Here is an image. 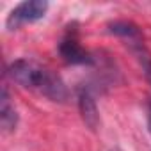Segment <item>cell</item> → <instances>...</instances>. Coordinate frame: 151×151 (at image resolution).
I'll return each instance as SVG.
<instances>
[{
    "instance_id": "cell-1",
    "label": "cell",
    "mask_w": 151,
    "mask_h": 151,
    "mask_svg": "<svg viewBox=\"0 0 151 151\" xmlns=\"http://www.w3.org/2000/svg\"><path fill=\"white\" fill-rule=\"evenodd\" d=\"M7 75L11 77L13 82L20 84L25 89H34L39 91L43 96H46L52 101H66L69 96V91L66 84L62 82L60 77H57L55 73L50 69L36 64L34 60L29 59H18L9 64Z\"/></svg>"
},
{
    "instance_id": "cell-2",
    "label": "cell",
    "mask_w": 151,
    "mask_h": 151,
    "mask_svg": "<svg viewBox=\"0 0 151 151\" xmlns=\"http://www.w3.org/2000/svg\"><path fill=\"white\" fill-rule=\"evenodd\" d=\"M48 11V2L45 0H30V2H22L18 4L7 16V29L9 30H14L25 23H34L41 18H45Z\"/></svg>"
},
{
    "instance_id": "cell-3",
    "label": "cell",
    "mask_w": 151,
    "mask_h": 151,
    "mask_svg": "<svg viewBox=\"0 0 151 151\" xmlns=\"http://www.w3.org/2000/svg\"><path fill=\"white\" fill-rule=\"evenodd\" d=\"M59 53L68 64H93L94 57L80 46L75 37H64L59 45Z\"/></svg>"
},
{
    "instance_id": "cell-4",
    "label": "cell",
    "mask_w": 151,
    "mask_h": 151,
    "mask_svg": "<svg viewBox=\"0 0 151 151\" xmlns=\"http://www.w3.org/2000/svg\"><path fill=\"white\" fill-rule=\"evenodd\" d=\"M78 109H80V116L86 123V126L89 130H98L100 126V112L96 107V101L91 94V91L87 87H80L78 89Z\"/></svg>"
},
{
    "instance_id": "cell-5",
    "label": "cell",
    "mask_w": 151,
    "mask_h": 151,
    "mask_svg": "<svg viewBox=\"0 0 151 151\" xmlns=\"http://www.w3.org/2000/svg\"><path fill=\"white\" fill-rule=\"evenodd\" d=\"M0 123H2L6 132H14L18 124V112L14 109V103L11 101L6 86L2 87V96H0Z\"/></svg>"
},
{
    "instance_id": "cell-6",
    "label": "cell",
    "mask_w": 151,
    "mask_h": 151,
    "mask_svg": "<svg viewBox=\"0 0 151 151\" xmlns=\"http://www.w3.org/2000/svg\"><path fill=\"white\" fill-rule=\"evenodd\" d=\"M132 52H133V55L137 57V60H139V64H140L144 75H146L147 82L151 84V53L146 50V46H144L140 41H133V43H132Z\"/></svg>"
},
{
    "instance_id": "cell-7",
    "label": "cell",
    "mask_w": 151,
    "mask_h": 151,
    "mask_svg": "<svg viewBox=\"0 0 151 151\" xmlns=\"http://www.w3.org/2000/svg\"><path fill=\"white\" fill-rule=\"evenodd\" d=\"M109 32L110 34H116V36H121V37H126V39H139L140 37V30L130 23V22H114V23H109Z\"/></svg>"
},
{
    "instance_id": "cell-8",
    "label": "cell",
    "mask_w": 151,
    "mask_h": 151,
    "mask_svg": "<svg viewBox=\"0 0 151 151\" xmlns=\"http://www.w3.org/2000/svg\"><path fill=\"white\" fill-rule=\"evenodd\" d=\"M147 126H149V133H151V101L147 103Z\"/></svg>"
}]
</instances>
